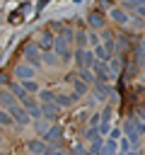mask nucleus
I'll return each instance as SVG.
<instances>
[{
	"label": "nucleus",
	"instance_id": "25",
	"mask_svg": "<svg viewBox=\"0 0 145 155\" xmlns=\"http://www.w3.org/2000/svg\"><path fill=\"white\" fill-rule=\"evenodd\" d=\"M111 138H114V140H116V138H121V131H118V128H114V131H111Z\"/></svg>",
	"mask_w": 145,
	"mask_h": 155
},
{
	"label": "nucleus",
	"instance_id": "10",
	"mask_svg": "<svg viewBox=\"0 0 145 155\" xmlns=\"http://www.w3.org/2000/svg\"><path fill=\"white\" fill-rule=\"evenodd\" d=\"M104 48L109 51V56L114 58V48H116V36L111 31H104Z\"/></svg>",
	"mask_w": 145,
	"mask_h": 155
},
{
	"label": "nucleus",
	"instance_id": "2",
	"mask_svg": "<svg viewBox=\"0 0 145 155\" xmlns=\"http://www.w3.org/2000/svg\"><path fill=\"white\" fill-rule=\"evenodd\" d=\"M75 63H77L80 68H89V70H92V65H94V53L87 51V48H77V51H75Z\"/></svg>",
	"mask_w": 145,
	"mask_h": 155
},
{
	"label": "nucleus",
	"instance_id": "7",
	"mask_svg": "<svg viewBox=\"0 0 145 155\" xmlns=\"http://www.w3.org/2000/svg\"><path fill=\"white\" fill-rule=\"evenodd\" d=\"M53 41H56V36H53L51 31H44V36L36 41V46H39L41 51H53Z\"/></svg>",
	"mask_w": 145,
	"mask_h": 155
},
{
	"label": "nucleus",
	"instance_id": "26",
	"mask_svg": "<svg viewBox=\"0 0 145 155\" xmlns=\"http://www.w3.org/2000/svg\"><path fill=\"white\" fill-rule=\"evenodd\" d=\"M2 82H7V73H2V70H0V85H2Z\"/></svg>",
	"mask_w": 145,
	"mask_h": 155
},
{
	"label": "nucleus",
	"instance_id": "12",
	"mask_svg": "<svg viewBox=\"0 0 145 155\" xmlns=\"http://www.w3.org/2000/svg\"><path fill=\"white\" fill-rule=\"evenodd\" d=\"M58 109H60L58 104H53V102H46V104L41 107V114H46L48 119H56V114H58Z\"/></svg>",
	"mask_w": 145,
	"mask_h": 155
},
{
	"label": "nucleus",
	"instance_id": "20",
	"mask_svg": "<svg viewBox=\"0 0 145 155\" xmlns=\"http://www.w3.org/2000/svg\"><path fill=\"white\" fill-rule=\"evenodd\" d=\"M75 41H77L80 48H82V46H85V31H77V34H75Z\"/></svg>",
	"mask_w": 145,
	"mask_h": 155
},
{
	"label": "nucleus",
	"instance_id": "17",
	"mask_svg": "<svg viewBox=\"0 0 145 155\" xmlns=\"http://www.w3.org/2000/svg\"><path fill=\"white\" fill-rule=\"evenodd\" d=\"M130 27H133V29H143V27H145V19H140V17H133V19H130Z\"/></svg>",
	"mask_w": 145,
	"mask_h": 155
},
{
	"label": "nucleus",
	"instance_id": "9",
	"mask_svg": "<svg viewBox=\"0 0 145 155\" xmlns=\"http://www.w3.org/2000/svg\"><path fill=\"white\" fill-rule=\"evenodd\" d=\"M92 53H94V61H102V63H109V61H111V56H109V51L104 48V44H102V46L97 44Z\"/></svg>",
	"mask_w": 145,
	"mask_h": 155
},
{
	"label": "nucleus",
	"instance_id": "6",
	"mask_svg": "<svg viewBox=\"0 0 145 155\" xmlns=\"http://www.w3.org/2000/svg\"><path fill=\"white\" fill-rule=\"evenodd\" d=\"M24 56H27V63L39 65V46L36 44H27L24 46Z\"/></svg>",
	"mask_w": 145,
	"mask_h": 155
},
{
	"label": "nucleus",
	"instance_id": "29",
	"mask_svg": "<svg viewBox=\"0 0 145 155\" xmlns=\"http://www.w3.org/2000/svg\"><path fill=\"white\" fill-rule=\"evenodd\" d=\"M143 39H145V36H143Z\"/></svg>",
	"mask_w": 145,
	"mask_h": 155
},
{
	"label": "nucleus",
	"instance_id": "14",
	"mask_svg": "<svg viewBox=\"0 0 145 155\" xmlns=\"http://www.w3.org/2000/svg\"><path fill=\"white\" fill-rule=\"evenodd\" d=\"M68 80H72V85H75V92H77V94H85V92H87V85H85L82 80H77V78H72V75H70Z\"/></svg>",
	"mask_w": 145,
	"mask_h": 155
},
{
	"label": "nucleus",
	"instance_id": "18",
	"mask_svg": "<svg viewBox=\"0 0 145 155\" xmlns=\"http://www.w3.org/2000/svg\"><path fill=\"white\" fill-rule=\"evenodd\" d=\"M44 61H46L48 65H56V56H53L51 51H46V53H44Z\"/></svg>",
	"mask_w": 145,
	"mask_h": 155
},
{
	"label": "nucleus",
	"instance_id": "5",
	"mask_svg": "<svg viewBox=\"0 0 145 155\" xmlns=\"http://www.w3.org/2000/svg\"><path fill=\"white\" fill-rule=\"evenodd\" d=\"M87 22H89V27H92V29H104V24H106V17H104L99 10H92V12L87 15Z\"/></svg>",
	"mask_w": 145,
	"mask_h": 155
},
{
	"label": "nucleus",
	"instance_id": "8",
	"mask_svg": "<svg viewBox=\"0 0 145 155\" xmlns=\"http://www.w3.org/2000/svg\"><path fill=\"white\" fill-rule=\"evenodd\" d=\"M14 78H19L22 82H24V80H31V78H34V68H29L27 63H22V65L14 68Z\"/></svg>",
	"mask_w": 145,
	"mask_h": 155
},
{
	"label": "nucleus",
	"instance_id": "16",
	"mask_svg": "<svg viewBox=\"0 0 145 155\" xmlns=\"http://www.w3.org/2000/svg\"><path fill=\"white\" fill-rule=\"evenodd\" d=\"M22 87H24L27 92H39V85H36L34 80H24V82H22Z\"/></svg>",
	"mask_w": 145,
	"mask_h": 155
},
{
	"label": "nucleus",
	"instance_id": "13",
	"mask_svg": "<svg viewBox=\"0 0 145 155\" xmlns=\"http://www.w3.org/2000/svg\"><path fill=\"white\" fill-rule=\"evenodd\" d=\"M24 10H27V5H19V7L10 15V22H12V24H19V22H22V12H24Z\"/></svg>",
	"mask_w": 145,
	"mask_h": 155
},
{
	"label": "nucleus",
	"instance_id": "22",
	"mask_svg": "<svg viewBox=\"0 0 145 155\" xmlns=\"http://www.w3.org/2000/svg\"><path fill=\"white\" fill-rule=\"evenodd\" d=\"M135 17H140V19H145V5H140V7L135 10Z\"/></svg>",
	"mask_w": 145,
	"mask_h": 155
},
{
	"label": "nucleus",
	"instance_id": "11",
	"mask_svg": "<svg viewBox=\"0 0 145 155\" xmlns=\"http://www.w3.org/2000/svg\"><path fill=\"white\" fill-rule=\"evenodd\" d=\"M29 153H34V155H48V148L41 140H31L29 143Z\"/></svg>",
	"mask_w": 145,
	"mask_h": 155
},
{
	"label": "nucleus",
	"instance_id": "27",
	"mask_svg": "<svg viewBox=\"0 0 145 155\" xmlns=\"http://www.w3.org/2000/svg\"><path fill=\"white\" fill-rule=\"evenodd\" d=\"M46 2H48V0H39V10H41V7L46 5Z\"/></svg>",
	"mask_w": 145,
	"mask_h": 155
},
{
	"label": "nucleus",
	"instance_id": "15",
	"mask_svg": "<svg viewBox=\"0 0 145 155\" xmlns=\"http://www.w3.org/2000/svg\"><path fill=\"white\" fill-rule=\"evenodd\" d=\"M53 102H56L58 107H68V104H72V97H68V94H56Z\"/></svg>",
	"mask_w": 145,
	"mask_h": 155
},
{
	"label": "nucleus",
	"instance_id": "21",
	"mask_svg": "<svg viewBox=\"0 0 145 155\" xmlns=\"http://www.w3.org/2000/svg\"><path fill=\"white\" fill-rule=\"evenodd\" d=\"M39 97H41L44 102H53V97H56V94H51V92H41Z\"/></svg>",
	"mask_w": 145,
	"mask_h": 155
},
{
	"label": "nucleus",
	"instance_id": "4",
	"mask_svg": "<svg viewBox=\"0 0 145 155\" xmlns=\"http://www.w3.org/2000/svg\"><path fill=\"white\" fill-rule=\"evenodd\" d=\"M109 19H114L116 24H128V22H130V15H128L123 7H111V10H109Z\"/></svg>",
	"mask_w": 145,
	"mask_h": 155
},
{
	"label": "nucleus",
	"instance_id": "19",
	"mask_svg": "<svg viewBox=\"0 0 145 155\" xmlns=\"http://www.w3.org/2000/svg\"><path fill=\"white\" fill-rule=\"evenodd\" d=\"M0 124H2V126H10V124H12V119H10L5 111H0Z\"/></svg>",
	"mask_w": 145,
	"mask_h": 155
},
{
	"label": "nucleus",
	"instance_id": "23",
	"mask_svg": "<svg viewBox=\"0 0 145 155\" xmlns=\"http://www.w3.org/2000/svg\"><path fill=\"white\" fill-rule=\"evenodd\" d=\"M58 136H60V128H53V131H51L46 138H58Z\"/></svg>",
	"mask_w": 145,
	"mask_h": 155
},
{
	"label": "nucleus",
	"instance_id": "24",
	"mask_svg": "<svg viewBox=\"0 0 145 155\" xmlns=\"http://www.w3.org/2000/svg\"><path fill=\"white\" fill-rule=\"evenodd\" d=\"M89 41H92V46H97V44H99V36H97V34H89Z\"/></svg>",
	"mask_w": 145,
	"mask_h": 155
},
{
	"label": "nucleus",
	"instance_id": "1",
	"mask_svg": "<svg viewBox=\"0 0 145 155\" xmlns=\"http://www.w3.org/2000/svg\"><path fill=\"white\" fill-rule=\"evenodd\" d=\"M0 99H2V104H5V107L12 111V116H14V121H17V124H27V121H29V116H27V114H24V111L17 107L14 97H10V94H0Z\"/></svg>",
	"mask_w": 145,
	"mask_h": 155
},
{
	"label": "nucleus",
	"instance_id": "28",
	"mask_svg": "<svg viewBox=\"0 0 145 155\" xmlns=\"http://www.w3.org/2000/svg\"><path fill=\"white\" fill-rule=\"evenodd\" d=\"M56 155H63V153H56Z\"/></svg>",
	"mask_w": 145,
	"mask_h": 155
},
{
	"label": "nucleus",
	"instance_id": "3",
	"mask_svg": "<svg viewBox=\"0 0 145 155\" xmlns=\"http://www.w3.org/2000/svg\"><path fill=\"white\" fill-rule=\"evenodd\" d=\"M92 73H94V78H97V80H102V82H106V80L111 78V70H109V65H106V63H102V61H94V65H92Z\"/></svg>",
	"mask_w": 145,
	"mask_h": 155
}]
</instances>
